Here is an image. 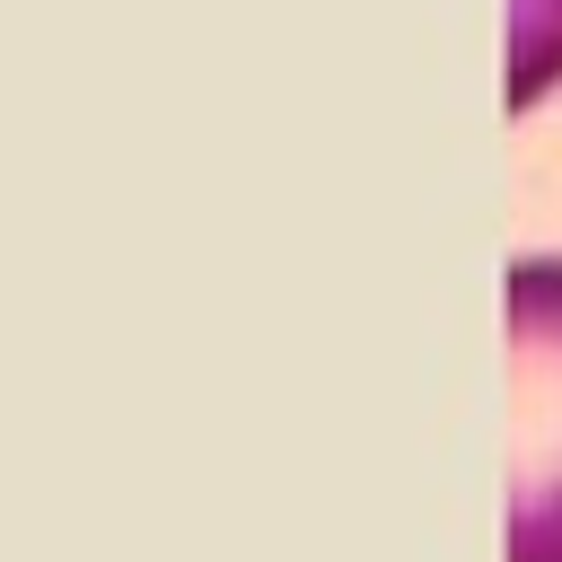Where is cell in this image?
<instances>
[{
  "label": "cell",
  "mask_w": 562,
  "mask_h": 562,
  "mask_svg": "<svg viewBox=\"0 0 562 562\" xmlns=\"http://www.w3.org/2000/svg\"><path fill=\"white\" fill-rule=\"evenodd\" d=\"M509 562H562V255L509 263Z\"/></svg>",
  "instance_id": "1"
}]
</instances>
